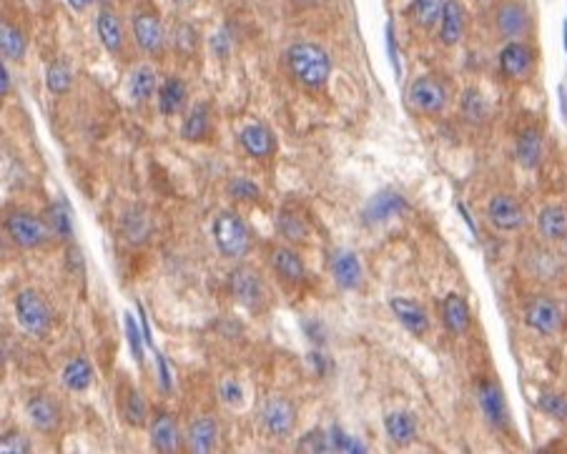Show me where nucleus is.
I'll use <instances>...</instances> for the list:
<instances>
[{
    "mask_svg": "<svg viewBox=\"0 0 567 454\" xmlns=\"http://www.w3.org/2000/svg\"><path fill=\"white\" fill-rule=\"evenodd\" d=\"M284 63L294 81L306 91H321L332 78L334 61L324 45L312 41L291 43L284 53Z\"/></svg>",
    "mask_w": 567,
    "mask_h": 454,
    "instance_id": "1",
    "label": "nucleus"
},
{
    "mask_svg": "<svg viewBox=\"0 0 567 454\" xmlns=\"http://www.w3.org/2000/svg\"><path fill=\"white\" fill-rule=\"evenodd\" d=\"M211 236H214V244L219 248V254L229 262H239L251 251L249 226L231 208H223L214 216Z\"/></svg>",
    "mask_w": 567,
    "mask_h": 454,
    "instance_id": "2",
    "label": "nucleus"
},
{
    "mask_svg": "<svg viewBox=\"0 0 567 454\" xmlns=\"http://www.w3.org/2000/svg\"><path fill=\"white\" fill-rule=\"evenodd\" d=\"M3 229H5V234H8V239L13 241L15 247L23 248V251L43 248L53 236L51 226H48V219H41L33 211H26V208H11L5 214Z\"/></svg>",
    "mask_w": 567,
    "mask_h": 454,
    "instance_id": "3",
    "label": "nucleus"
},
{
    "mask_svg": "<svg viewBox=\"0 0 567 454\" xmlns=\"http://www.w3.org/2000/svg\"><path fill=\"white\" fill-rule=\"evenodd\" d=\"M13 309L20 329L30 334V336H45L48 331L53 329V309H51V304L45 302L41 291H18Z\"/></svg>",
    "mask_w": 567,
    "mask_h": 454,
    "instance_id": "4",
    "label": "nucleus"
},
{
    "mask_svg": "<svg viewBox=\"0 0 567 454\" xmlns=\"http://www.w3.org/2000/svg\"><path fill=\"white\" fill-rule=\"evenodd\" d=\"M407 101L409 106L417 110V113H425V116H437L447 109L450 103V88L442 78L437 76H419L415 81L409 83L407 88Z\"/></svg>",
    "mask_w": 567,
    "mask_h": 454,
    "instance_id": "5",
    "label": "nucleus"
},
{
    "mask_svg": "<svg viewBox=\"0 0 567 454\" xmlns=\"http://www.w3.org/2000/svg\"><path fill=\"white\" fill-rule=\"evenodd\" d=\"M299 422V409L289 397H269L259 409V425L274 440H287Z\"/></svg>",
    "mask_w": 567,
    "mask_h": 454,
    "instance_id": "6",
    "label": "nucleus"
},
{
    "mask_svg": "<svg viewBox=\"0 0 567 454\" xmlns=\"http://www.w3.org/2000/svg\"><path fill=\"white\" fill-rule=\"evenodd\" d=\"M229 294L241 309H247L251 314L262 312L266 302V289H263L262 276L251 266H236L229 274Z\"/></svg>",
    "mask_w": 567,
    "mask_h": 454,
    "instance_id": "7",
    "label": "nucleus"
},
{
    "mask_svg": "<svg viewBox=\"0 0 567 454\" xmlns=\"http://www.w3.org/2000/svg\"><path fill=\"white\" fill-rule=\"evenodd\" d=\"M131 33H134V41L139 45V51L143 55H156L164 53L166 48V30H164V23L161 18L153 13V11H136L134 13V20H131Z\"/></svg>",
    "mask_w": 567,
    "mask_h": 454,
    "instance_id": "8",
    "label": "nucleus"
},
{
    "mask_svg": "<svg viewBox=\"0 0 567 454\" xmlns=\"http://www.w3.org/2000/svg\"><path fill=\"white\" fill-rule=\"evenodd\" d=\"M565 314L560 309V304L555 302L553 296L539 294L535 299H530L525 306V324L527 329H532L539 336H555L563 329Z\"/></svg>",
    "mask_w": 567,
    "mask_h": 454,
    "instance_id": "9",
    "label": "nucleus"
},
{
    "mask_svg": "<svg viewBox=\"0 0 567 454\" xmlns=\"http://www.w3.org/2000/svg\"><path fill=\"white\" fill-rule=\"evenodd\" d=\"M26 414H28L30 427L41 434H56L61 425H63V407L58 404L53 394H30L26 401Z\"/></svg>",
    "mask_w": 567,
    "mask_h": 454,
    "instance_id": "10",
    "label": "nucleus"
},
{
    "mask_svg": "<svg viewBox=\"0 0 567 454\" xmlns=\"http://www.w3.org/2000/svg\"><path fill=\"white\" fill-rule=\"evenodd\" d=\"M487 221L498 231H520L527 223L525 207L512 193H495L487 201Z\"/></svg>",
    "mask_w": 567,
    "mask_h": 454,
    "instance_id": "11",
    "label": "nucleus"
},
{
    "mask_svg": "<svg viewBox=\"0 0 567 454\" xmlns=\"http://www.w3.org/2000/svg\"><path fill=\"white\" fill-rule=\"evenodd\" d=\"M329 274L342 291H357L364 284V266L352 248H334L329 254Z\"/></svg>",
    "mask_w": 567,
    "mask_h": 454,
    "instance_id": "12",
    "label": "nucleus"
},
{
    "mask_svg": "<svg viewBox=\"0 0 567 454\" xmlns=\"http://www.w3.org/2000/svg\"><path fill=\"white\" fill-rule=\"evenodd\" d=\"M495 28L505 41H522L532 28V18L525 3L505 0L495 13Z\"/></svg>",
    "mask_w": 567,
    "mask_h": 454,
    "instance_id": "13",
    "label": "nucleus"
},
{
    "mask_svg": "<svg viewBox=\"0 0 567 454\" xmlns=\"http://www.w3.org/2000/svg\"><path fill=\"white\" fill-rule=\"evenodd\" d=\"M535 70V51L525 41H507L499 51V73L510 81H527Z\"/></svg>",
    "mask_w": 567,
    "mask_h": 454,
    "instance_id": "14",
    "label": "nucleus"
},
{
    "mask_svg": "<svg viewBox=\"0 0 567 454\" xmlns=\"http://www.w3.org/2000/svg\"><path fill=\"white\" fill-rule=\"evenodd\" d=\"M477 401H480V409H482L484 419H487L492 427H510V407H507L505 392H502V386H499L498 382L482 379V382L477 385Z\"/></svg>",
    "mask_w": 567,
    "mask_h": 454,
    "instance_id": "15",
    "label": "nucleus"
},
{
    "mask_svg": "<svg viewBox=\"0 0 567 454\" xmlns=\"http://www.w3.org/2000/svg\"><path fill=\"white\" fill-rule=\"evenodd\" d=\"M149 437H151V447L161 454H174L181 450V429L176 417L164 409H156L149 422Z\"/></svg>",
    "mask_w": 567,
    "mask_h": 454,
    "instance_id": "16",
    "label": "nucleus"
},
{
    "mask_svg": "<svg viewBox=\"0 0 567 454\" xmlns=\"http://www.w3.org/2000/svg\"><path fill=\"white\" fill-rule=\"evenodd\" d=\"M389 309L392 314L397 317L404 329L415 336H427L429 329H432V321H429L427 309L422 306L415 299H407V296H392L389 299Z\"/></svg>",
    "mask_w": 567,
    "mask_h": 454,
    "instance_id": "17",
    "label": "nucleus"
},
{
    "mask_svg": "<svg viewBox=\"0 0 567 454\" xmlns=\"http://www.w3.org/2000/svg\"><path fill=\"white\" fill-rule=\"evenodd\" d=\"M239 143L247 156L254 161H269L277 153V136L269 126L263 124H249L241 128L239 134Z\"/></svg>",
    "mask_w": 567,
    "mask_h": 454,
    "instance_id": "18",
    "label": "nucleus"
},
{
    "mask_svg": "<svg viewBox=\"0 0 567 454\" xmlns=\"http://www.w3.org/2000/svg\"><path fill=\"white\" fill-rule=\"evenodd\" d=\"M96 33L101 45L106 48V53L121 58L126 51V30L121 18L113 13L111 5H103L96 18Z\"/></svg>",
    "mask_w": 567,
    "mask_h": 454,
    "instance_id": "19",
    "label": "nucleus"
},
{
    "mask_svg": "<svg viewBox=\"0 0 567 454\" xmlns=\"http://www.w3.org/2000/svg\"><path fill=\"white\" fill-rule=\"evenodd\" d=\"M271 269L274 274L287 281L291 287L296 284H304L306 281V263L304 259L299 256V251L291 247V244H284V247H277L271 251Z\"/></svg>",
    "mask_w": 567,
    "mask_h": 454,
    "instance_id": "20",
    "label": "nucleus"
},
{
    "mask_svg": "<svg viewBox=\"0 0 567 454\" xmlns=\"http://www.w3.org/2000/svg\"><path fill=\"white\" fill-rule=\"evenodd\" d=\"M440 312H442V324L444 329L450 331V334H455V336H462V334H467L472 327V309L467 299L462 296V294H447L440 304Z\"/></svg>",
    "mask_w": 567,
    "mask_h": 454,
    "instance_id": "21",
    "label": "nucleus"
},
{
    "mask_svg": "<svg viewBox=\"0 0 567 454\" xmlns=\"http://www.w3.org/2000/svg\"><path fill=\"white\" fill-rule=\"evenodd\" d=\"M407 201H404V196L397 191H379L374 193L372 199L367 201V207H364V221L367 223H382V221H389L394 219V216H401L404 211H407Z\"/></svg>",
    "mask_w": 567,
    "mask_h": 454,
    "instance_id": "22",
    "label": "nucleus"
},
{
    "mask_svg": "<svg viewBox=\"0 0 567 454\" xmlns=\"http://www.w3.org/2000/svg\"><path fill=\"white\" fill-rule=\"evenodd\" d=\"M211 128H214V116H211V103L207 101H198L191 109L186 110L183 116V124H181V138L189 141V143H201L211 136Z\"/></svg>",
    "mask_w": 567,
    "mask_h": 454,
    "instance_id": "23",
    "label": "nucleus"
},
{
    "mask_svg": "<svg viewBox=\"0 0 567 454\" xmlns=\"http://www.w3.org/2000/svg\"><path fill=\"white\" fill-rule=\"evenodd\" d=\"M219 437H222V429H219V422L216 417L211 414H201L196 417L194 422L189 425V450L196 454H208L216 450L219 444Z\"/></svg>",
    "mask_w": 567,
    "mask_h": 454,
    "instance_id": "24",
    "label": "nucleus"
},
{
    "mask_svg": "<svg viewBox=\"0 0 567 454\" xmlns=\"http://www.w3.org/2000/svg\"><path fill=\"white\" fill-rule=\"evenodd\" d=\"M61 382L73 394H84L96 385V369L88 357H73L61 369Z\"/></svg>",
    "mask_w": 567,
    "mask_h": 454,
    "instance_id": "25",
    "label": "nucleus"
},
{
    "mask_svg": "<svg viewBox=\"0 0 567 454\" xmlns=\"http://www.w3.org/2000/svg\"><path fill=\"white\" fill-rule=\"evenodd\" d=\"M542 156H545V138H542V131L538 126H530L525 131H520V136L514 141V158L517 164L532 171L542 164Z\"/></svg>",
    "mask_w": 567,
    "mask_h": 454,
    "instance_id": "26",
    "label": "nucleus"
},
{
    "mask_svg": "<svg viewBox=\"0 0 567 454\" xmlns=\"http://www.w3.org/2000/svg\"><path fill=\"white\" fill-rule=\"evenodd\" d=\"M118 409L128 427L141 429L149 425V404L134 385H124L118 389Z\"/></svg>",
    "mask_w": 567,
    "mask_h": 454,
    "instance_id": "27",
    "label": "nucleus"
},
{
    "mask_svg": "<svg viewBox=\"0 0 567 454\" xmlns=\"http://www.w3.org/2000/svg\"><path fill=\"white\" fill-rule=\"evenodd\" d=\"M465 28H467L465 5L459 0H447L442 18H440V41H442V45H450V48L457 45L465 38Z\"/></svg>",
    "mask_w": 567,
    "mask_h": 454,
    "instance_id": "28",
    "label": "nucleus"
},
{
    "mask_svg": "<svg viewBox=\"0 0 567 454\" xmlns=\"http://www.w3.org/2000/svg\"><path fill=\"white\" fill-rule=\"evenodd\" d=\"M385 432L387 437L397 447H407L417 440V432H419V422H417L415 412L409 409H394L385 417Z\"/></svg>",
    "mask_w": 567,
    "mask_h": 454,
    "instance_id": "29",
    "label": "nucleus"
},
{
    "mask_svg": "<svg viewBox=\"0 0 567 454\" xmlns=\"http://www.w3.org/2000/svg\"><path fill=\"white\" fill-rule=\"evenodd\" d=\"M538 234L545 241H565L567 239V207L547 204L538 214Z\"/></svg>",
    "mask_w": 567,
    "mask_h": 454,
    "instance_id": "30",
    "label": "nucleus"
},
{
    "mask_svg": "<svg viewBox=\"0 0 567 454\" xmlns=\"http://www.w3.org/2000/svg\"><path fill=\"white\" fill-rule=\"evenodd\" d=\"M186 98H189V85L181 81L179 76H168L166 81L158 85L156 103L161 116H176L186 106Z\"/></svg>",
    "mask_w": 567,
    "mask_h": 454,
    "instance_id": "31",
    "label": "nucleus"
},
{
    "mask_svg": "<svg viewBox=\"0 0 567 454\" xmlns=\"http://www.w3.org/2000/svg\"><path fill=\"white\" fill-rule=\"evenodd\" d=\"M158 85H161V83H158V76H156L153 66L143 63V66H136V69L131 70L126 88H128V98H131L134 103H146V101L156 98Z\"/></svg>",
    "mask_w": 567,
    "mask_h": 454,
    "instance_id": "32",
    "label": "nucleus"
},
{
    "mask_svg": "<svg viewBox=\"0 0 567 454\" xmlns=\"http://www.w3.org/2000/svg\"><path fill=\"white\" fill-rule=\"evenodd\" d=\"M277 234L291 247H302L309 241V223L291 208H281L277 214Z\"/></svg>",
    "mask_w": 567,
    "mask_h": 454,
    "instance_id": "33",
    "label": "nucleus"
},
{
    "mask_svg": "<svg viewBox=\"0 0 567 454\" xmlns=\"http://www.w3.org/2000/svg\"><path fill=\"white\" fill-rule=\"evenodd\" d=\"M0 51H3V58L20 63L28 53V36L13 23L3 20V26H0Z\"/></svg>",
    "mask_w": 567,
    "mask_h": 454,
    "instance_id": "34",
    "label": "nucleus"
},
{
    "mask_svg": "<svg viewBox=\"0 0 567 454\" xmlns=\"http://www.w3.org/2000/svg\"><path fill=\"white\" fill-rule=\"evenodd\" d=\"M121 229H124L126 241L131 244H143L151 236V216L146 208H131L126 211V216L121 219Z\"/></svg>",
    "mask_w": 567,
    "mask_h": 454,
    "instance_id": "35",
    "label": "nucleus"
},
{
    "mask_svg": "<svg viewBox=\"0 0 567 454\" xmlns=\"http://www.w3.org/2000/svg\"><path fill=\"white\" fill-rule=\"evenodd\" d=\"M198 45H201V36H198L194 23L181 20V23L174 26V30H171V48L176 51V55L191 58V55L198 53Z\"/></svg>",
    "mask_w": 567,
    "mask_h": 454,
    "instance_id": "36",
    "label": "nucleus"
},
{
    "mask_svg": "<svg viewBox=\"0 0 567 454\" xmlns=\"http://www.w3.org/2000/svg\"><path fill=\"white\" fill-rule=\"evenodd\" d=\"M444 3H447V0H412L409 15H412V20H415L417 26L429 30V28H434L440 23Z\"/></svg>",
    "mask_w": 567,
    "mask_h": 454,
    "instance_id": "37",
    "label": "nucleus"
},
{
    "mask_svg": "<svg viewBox=\"0 0 567 454\" xmlns=\"http://www.w3.org/2000/svg\"><path fill=\"white\" fill-rule=\"evenodd\" d=\"M45 88L53 93V96H66L70 88H73V70H70L69 63L63 61H53L48 69H45Z\"/></svg>",
    "mask_w": 567,
    "mask_h": 454,
    "instance_id": "38",
    "label": "nucleus"
},
{
    "mask_svg": "<svg viewBox=\"0 0 567 454\" xmlns=\"http://www.w3.org/2000/svg\"><path fill=\"white\" fill-rule=\"evenodd\" d=\"M535 404L545 417L555 422H567V397L563 392H542Z\"/></svg>",
    "mask_w": 567,
    "mask_h": 454,
    "instance_id": "39",
    "label": "nucleus"
},
{
    "mask_svg": "<svg viewBox=\"0 0 567 454\" xmlns=\"http://www.w3.org/2000/svg\"><path fill=\"white\" fill-rule=\"evenodd\" d=\"M462 113H465V118L472 121V124H482V121H487V116H490V103H487V98L480 91L470 88L462 96Z\"/></svg>",
    "mask_w": 567,
    "mask_h": 454,
    "instance_id": "40",
    "label": "nucleus"
},
{
    "mask_svg": "<svg viewBox=\"0 0 567 454\" xmlns=\"http://www.w3.org/2000/svg\"><path fill=\"white\" fill-rule=\"evenodd\" d=\"M48 226L58 239H70L73 236V226H70V208L63 201H56L48 208Z\"/></svg>",
    "mask_w": 567,
    "mask_h": 454,
    "instance_id": "41",
    "label": "nucleus"
},
{
    "mask_svg": "<svg viewBox=\"0 0 567 454\" xmlns=\"http://www.w3.org/2000/svg\"><path fill=\"white\" fill-rule=\"evenodd\" d=\"M226 191H229V196L234 201H247V204L262 199V189L251 179H247V176H234V179L226 183Z\"/></svg>",
    "mask_w": 567,
    "mask_h": 454,
    "instance_id": "42",
    "label": "nucleus"
},
{
    "mask_svg": "<svg viewBox=\"0 0 567 454\" xmlns=\"http://www.w3.org/2000/svg\"><path fill=\"white\" fill-rule=\"evenodd\" d=\"M299 452H314V454H324V452H334L332 444V434L324 432V429H312L309 434H304L299 444H296Z\"/></svg>",
    "mask_w": 567,
    "mask_h": 454,
    "instance_id": "43",
    "label": "nucleus"
},
{
    "mask_svg": "<svg viewBox=\"0 0 567 454\" xmlns=\"http://www.w3.org/2000/svg\"><path fill=\"white\" fill-rule=\"evenodd\" d=\"M33 450V444L26 434L20 432H5L3 442H0V452L3 454H26Z\"/></svg>",
    "mask_w": 567,
    "mask_h": 454,
    "instance_id": "44",
    "label": "nucleus"
},
{
    "mask_svg": "<svg viewBox=\"0 0 567 454\" xmlns=\"http://www.w3.org/2000/svg\"><path fill=\"white\" fill-rule=\"evenodd\" d=\"M329 434H332L334 452H367V447H364V444H360L354 437L344 434L339 427L329 429Z\"/></svg>",
    "mask_w": 567,
    "mask_h": 454,
    "instance_id": "45",
    "label": "nucleus"
},
{
    "mask_svg": "<svg viewBox=\"0 0 567 454\" xmlns=\"http://www.w3.org/2000/svg\"><path fill=\"white\" fill-rule=\"evenodd\" d=\"M241 397H244V392H241L239 382H236V379H226L222 385V400L226 401V404L236 407V404H241Z\"/></svg>",
    "mask_w": 567,
    "mask_h": 454,
    "instance_id": "46",
    "label": "nucleus"
},
{
    "mask_svg": "<svg viewBox=\"0 0 567 454\" xmlns=\"http://www.w3.org/2000/svg\"><path fill=\"white\" fill-rule=\"evenodd\" d=\"M126 331H128V339H131V345H134V354H136V359H141L139 331H136V321H134L131 314H126Z\"/></svg>",
    "mask_w": 567,
    "mask_h": 454,
    "instance_id": "47",
    "label": "nucleus"
},
{
    "mask_svg": "<svg viewBox=\"0 0 567 454\" xmlns=\"http://www.w3.org/2000/svg\"><path fill=\"white\" fill-rule=\"evenodd\" d=\"M0 76H3V85H0V93H3V96H8V93H11V73H8V66H5V63L0 66Z\"/></svg>",
    "mask_w": 567,
    "mask_h": 454,
    "instance_id": "48",
    "label": "nucleus"
},
{
    "mask_svg": "<svg viewBox=\"0 0 567 454\" xmlns=\"http://www.w3.org/2000/svg\"><path fill=\"white\" fill-rule=\"evenodd\" d=\"M66 3H69L73 11H78V13H81V11H88L96 0H66Z\"/></svg>",
    "mask_w": 567,
    "mask_h": 454,
    "instance_id": "49",
    "label": "nucleus"
},
{
    "mask_svg": "<svg viewBox=\"0 0 567 454\" xmlns=\"http://www.w3.org/2000/svg\"><path fill=\"white\" fill-rule=\"evenodd\" d=\"M174 3H176L179 8H189V5H194L196 0H174Z\"/></svg>",
    "mask_w": 567,
    "mask_h": 454,
    "instance_id": "50",
    "label": "nucleus"
},
{
    "mask_svg": "<svg viewBox=\"0 0 567 454\" xmlns=\"http://www.w3.org/2000/svg\"><path fill=\"white\" fill-rule=\"evenodd\" d=\"M96 3H101V8H103V5H111L113 0H96Z\"/></svg>",
    "mask_w": 567,
    "mask_h": 454,
    "instance_id": "51",
    "label": "nucleus"
},
{
    "mask_svg": "<svg viewBox=\"0 0 567 454\" xmlns=\"http://www.w3.org/2000/svg\"><path fill=\"white\" fill-rule=\"evenodd\" d=\"M565 247H567V239H565Z\"/></svg>",
    "mask_w": 567,
    "mask_h": 454,
    "instance_id": "52",
    "label": "nucleus"
}]
</instances>
